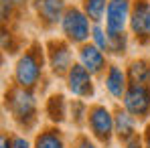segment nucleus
Wrapping results in <instances>:
<instances>
[{"label": "nucleus", "mask_w": 150, "mask_h": 148, "mask_svg": "<svg viewBox=\"0 0 150 148\" xmlns=\"http://www.w3.org/2000/svg\"><path fill=\"white\" fill-rule=\"evenodd\" d=\"M6 103L10 108V112L14 114V118L18 122H30L35 116V99L33 96L25 91V87H16L10 89L6 96Z\"/></svg>", "instance_id": "1"}, {"label": "nucleus", "mask_w": 150, "mask_h": 148, "mask_svg": "<svg viewBox=\"0 0 150 148\" xmlns=\"http://www.w3.org/2000/svg\"><path fill=\"white\" fill-rule=\"evenodd\" d=\"M14 75H16V81H18L21 87H33L39 81V75H41V59H39V55L35 51L25 53L16 63Z\"/></svg>", "instance_id": "2"}, {"label": "nucleus", "mask_w": 150, "mask_h": 148, "mask_svg": "<svg viewBox=\"0 0 150 148\" xmlns=\"http://www.w3.org/2000/svg\"><path fill=\"white\" fill-rule=\"evenodd\" d=\"M124 106H126V112L142 118L150 110V89L146 85L132 83L124 93Z\"/></svg>", "instance_id": "3"}, {"label": "nucleus", "mask_w": 150, "mask_h": 148, "mask_svg": "<svg viewBox=\"0 0 150 148\" xmlns=\"http://www.w3.org/2000/svg\"><path fill=\"white\" fill-rule=\"evenodd\" d=\"M63 30L65 35L73 41V43H81L89 37V23L87 16L77 10V8H69L63 16Z\"/></svg>", "instance_id": "4"}, {"label": "nucleus", "mask_w": 150, "mask_h": 148, "mask_svg": "<svg viewBox=\"0 0 150 148\" xmlns=\"http://www.w3.org/2000/svg\"><path fill=\"white\" fill-rule=\"evenodd\" d=\"M89 126L91 132L96 134V138H100L101 142H108L114 130V118L110 116V112L103 106H93L89 110Z\"/></svg>", "instance_id": "5"}, {"label": "nucleus", "mask_w": 150, "mask_h": 148, "mask_svg": "<svg viewBox=\"0 0 150 148\" xmlns=\"http://www.w3.org/2000/svg\"><path fill=\"white\" fill-rule=\"evenodd\" d=\"M130 25L136 37L146 41L150 37V4L146 0H138L130 14Z\"/></svg>", "instance_id": "6"}, {"label": "nucleus", "mask_w": 150, "mask_h": 148, "mask_svg": "<svg viewBox=\"0 0 150 148\" xmlns=\"http://www.w3.org/2000/svg\"><path fill=\"white\" fill-rule=\"evenodd\" d=\"M126 21H128V2L126 0H112L108 4V16H105L108 33L110 35L124 33Z\"/></svg>", "instance_id": "7"}, {"label": "nucleus", "mask_w": 150, "mask_h": 148, "mask_svg": "<svg viewBox=\"0 0 150 148\" xmlns=\"http://www.w3.org/2000/svg\"><path fill=\"white\" fill-rule=\"evenodd\" d=\"M69 89L73 91L75 96H81V98L93 93V85H91L89 71L83 65H73L69 69Z\"/></svg>", "instance_id": "8"}, {"label": "nucleus", "mask_w": 150, "mask_h": 148, "mask_svg": "<svg viewBox=\"0 0 150 148\" xmlns=\"http://www.w3.org/2000/svg\"><path fill=\"white\" fill-rule=\"evenodd\" d=\"M79 59H81V65L89 73H98L105 65V59L101 55L100 47H96V45H83L81 51H79Z\"/></svg>", "instance_id": "9"}, {"label": "nucleus", "mask_w": 150, "mask_h": 148, "mask_svg": "<svg viewBox=\"0 0 150 148\" xmlns=\"http://www.w3.org/2000/svg\"><path fill=\"white\" fill-rule=\"evenodd\" d=\"M51 67L55 73H65L71 67V53L63 43H51Z\"/></svg>", "instance_id": "10"}, {"label": "nucleus", "mask_w": 150, "mask_h": 148, "mask_svg": "<svg viewBox=\"0 0 150 148\" xmlns=\"http://www.w3.org/2000/svg\"><path fill=\"white\" fill-rule=\"evenodd\" d=\"M105 87H108L110 93L116 96V98H122L126 93V75L122 73L120 67H116V65L110 67L108 77H105Z\"/></svg>", "instance_id": "11"}, {"label": "nucleus", "mask_w": 150, "mask_h": 148, "mask_svg": "<svg viewBox=\"0 0 150 148\" xmlns=\"http://www.w3.org/2000/svg\"><path fill=\"white\" fill-rule=\"evenodd\" d=\"M114 130L122 140H130L134 136V118L130 112H118L114 118Z\"/></svg>", "instance_id": "12"}, {"label": "nucleus", "mask_w": 150, "mask_h": 148, "mask_svg": "<svg viewBox=\"0 0 150 148\" xmlns=\"http://www.w3.org/2000/svg\"><path fill=\"white\" fill-rule=\"evenodd\" d=\"M39 12L47 23H57L63 12V0H43L39 6Z\"/></svg>", "instance_id": "13"}, {"label": "nucleus", "mask_w": 150, "mask_h": 148, "mask_svg": "<svg viewBox=\"0 0 150 148\" xmlns=\"http://www.w3.org/2000/svg\"><path fill=\"white\" fill-rule=\"evenodd\" d=\"M130 79H132V83L146 85L150 81V65L146 61H134L130 65Z\"/></svg>", "instance_id": "14"}, {"label": "nucleus", "mask_w": 150, "mask_h": 148, "mask_svg": "<svg viewBox=\"0 0 150 148\" xmlns=\"http://www.w3.org/2000/svg\"><path fill=\"white\" fill-rule=\"evenodd\" d=\"M37 148H65L61 136L55 130H47L37 138Z\"/></svg>", "instance_id": "15"}, {"label": "nucleus", "mask_w": 150, "mask_h": 148, "mask_svg": "<svg viewBox=\"0 0 150 148\" xmlns=\"http://www.w3.org/2000/svg\"><path fill=\"white\" fill-rule=\"evenodd\" d=\"M103 12H105V0H85V14L93 23H100Z\"/></svg>", "instance_id": "16"}, {"label": "nucleus", "mask_w": 150, "mask_h": 148, "mask_svg": "<svg viewBox=\"0 0 150 148\" xmlns=\"http://www.w3.org/2000/svg\"><path fill=\"white\" fill-rule=\"evenodd\" d=\"M47 112H49L51 120L61 122V120H63V116H65V112H63V98H61V96H53V98L49 99Z\"/></svg>", "instance_id": "17"}, {"label": "nucleus", "mask_w": 150, "mask_h": 148, "mask_svg": "<svg viewBox=\"0 0 150 148\" xmlns=\"http://www.w3.org/2000/svg\"><path fill=\"white\" fill-rule=\"evenodd\" d=\"M110 35V33H108ZM126 47V37L124 33H120V35H110V43H108V51H112V53H116V55H120Z\"/></svg>", "instance_id": "18"}, {"label": "nucleus", "mask_w": 150, "mask_h": 148, "mask_svg": "<svg viewBox=\"0 0 150 148\" xmlns=\"http://www.w3.org/2000/svg\"><path fill=\"white\" fill-rule=\"evenodd\" d=\"M93 39H96V43H98V47L103 51H108V43H110V35H105L103 30H101L100 26H96L93 28Z\"/></svg>", "instance_id": "19"}, {"label": "nucleus", "mask_w": 150, "mask_h": 148, "mask_svg": "<svg viewBox=\"0 0 150 148\" xmlns=\"http://www.w3.org/2000/svg\"><path fill=\"white\" fill-rule=\"evenodd\" d=\"M10 6H12V0H2V18L4 21L10 16Z\"/></svg>", "instance_id": "20"}, {"label": "nucleus", "mask_w": 150, "mask_h": 148, "mask_svg": "<svg viewBox=\"0 0 150 148\" xmlns=\"http://www.w3.org/2000/svg\"><path fill=\"white\" fill-rule=\"evenodd\" d=\"M12 148H28V144H26V140H23V138H14L12 140Z\"/></svg>", "instance_id": "21"}, {"label": "nucleus", "mask_w": 150, "mask_h": 148, "mask_svg": "<svg viewBox=\"0 0 150 148\" xmlns=\"http://www.w3.org/2000/svg\"><path fill=\"white\" fill-rule=\"evenodd\" d=\"M128 148H140V140H138L136 136H132V138L128 140Z\"/></svg>", "instance_id": "22"}, {"label": "nucleus", "mask_w": 150, "mask_h": 148, "mask_svg": "<svg viewBox=\"0 0 150 148\" xmlns=\"http://www.w3.org/2000/svg\"><path fill=\"white\" fill-rule=\"evenodd\" d=\"M77 148H96V146H93V144H89V142H87V140L83 138V140H79V144H77Z\"/></svg>", "instance_id": "23"}, {"label": "nucleus", "mask_w": 150, "mask_h": 148, "mask_svg": "<svg viewBox=\"0 0 150 148\" xmlns=\"http://www.w3.org/2000/svg\"><path fill=\"white\" fill-rule=\"evenodd\" d=\"M2 148H12V144L8 142V138H6V136H2Z\"/></svg>", "instance_id": "24"}, {"label": "nucleus", "mask_w": 150, "mask_h": 148, "mask_svg": "<svg viewBox=\"0 0 150 148\" xmlns=\"http://www.w3.org/2000/svg\"><path fill=\"white\" fill-rule=\"evenodd\" d=\"M146 148H150V126H148V130H146Z\"/></svg>", "instance_id": "25"}, {"label": "nucleus", "mask_w": 150, "mask_h": 148, "mask_svg": "<svg viewBox=\"0 0 150 148\" xmlns=\"http://www.w3.org/2000/svg\"><path fill=\"white\" fill-rule=\"evenodd\" d=\"M26 0H12V4H25Z\"/></svg>", "instance_id": "26"}]
</instances>
